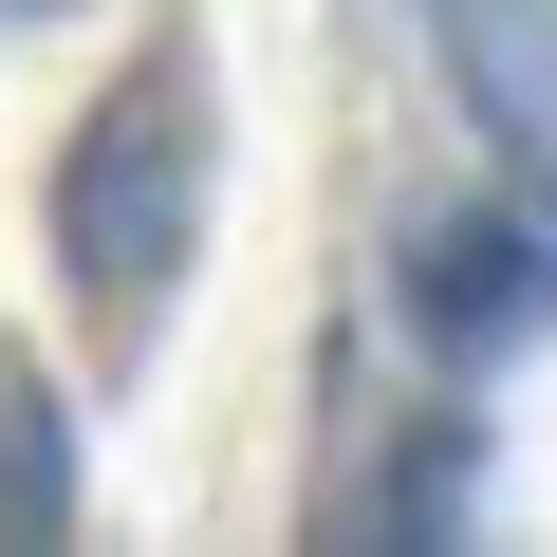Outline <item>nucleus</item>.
I'll return each instance as SVG.
<instances>
[{"mask_svg": "<svg viewBox=\"0 0 557 557\" xmlns=\"http://www.w3.org/2000/svg\"><path fill=\"white\" fill-rule=\"evenodd\" d=\"M186 223H205V75L149 57V75L75 131V168H57V260H75V298L149 317L168 278H186Z\"/></svg>", "mask_w": 557, "mask_h": 557, "instance_id": "obj_1", "label": "nucleus"}, {"mask_svg": "<svg viewBox=\"0 0 557 557\" xmlns=\"http://www.w3.org/2000/svg\"><path fill=\"white\" fill-rule=\"evenodd\" d=\"M409 317H428L446 354L539 335V317H557V242H539V223H428V242H409Z\"/></svg>", "mask_w": 557, "mask_h": 557, "instance_id": "obj_2", "label": "nucleus"}, {"mask_svg": "<svg viewBox=\"0 0 557 557\" xmlns=\"http://www.w3.org/2000/svg\"><path fill=\"white\" fill-rule=\"evenodd\" d=\"M446 57H465V112L483 149L557 205V0H446Z\"/></svg>", "mask_w": 557, "mask_h": 557, "instance_id": "obj_3", "label": "nucleus"}, {"mask_svg": "<svg viewBox=\"0 0 557 557\" xmlns=\"http://www.w3.org/2000/svg\"><path fill=\"white\" fill-rule=\"evenodd\" d=\"M0 539H20V557L75 539V409L38 372H0Z\"/></svg>", "mask_w": 557, "mask_h": 557, "instance_id": "obj_4", "label": "nucleus"}, {"mask_svg": "<svg viewBox=\"0 0 557 557\" xmlns=\"http://www.w3.org/2000/svg\"><path fill=\"white\" fill-rule=\"evenodd\" d=\"M0 20H57V0H0Z\"/></svg>", "mask_w": 557, "mask_h": 557, "instance_id": "obj_5", "label": "nucleus"}]
</instances>
